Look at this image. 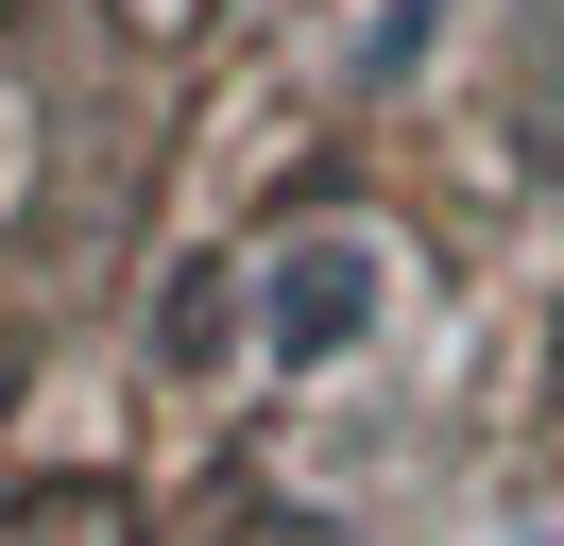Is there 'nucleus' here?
Instances as JSON below:
<instances>
[{"label": "nucleus", "instance_id": "1", "mask_svg": "<svg viewBox=\"0 0 564 546\" xmlns=\"http://www.w3.org/2000/svg\"><path fill=\"white\" fill-rule=\"evenodd\" d=\"M377 291H393L377 239H291V256L257 273V341L308 375V359H343V341H377Z\"/></svg>", "mask_w": 564, "mask_h": 546}, {"label": "nucleus", "instance_id": "2", "mask_svg": "<svg viewBox=\"0 0 564 546\" xmlns=\"http://www.w3.org/2000/svg\"><path fill=\"white\" fill-rule=\"evenodd\" d=\"M513 546H564V529H513Z\"/></svg>", "mask_w": 564, "mask_h": 546}]
</instances>
